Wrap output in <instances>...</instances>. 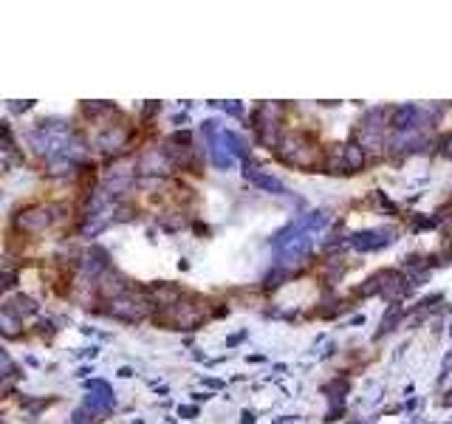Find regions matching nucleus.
<instances>
[{
	"label": "nucleus",
	"instance_id": "nucleus-1",
	"mask_svg": "<svg viewBox=\"0 0 452 424\" xmlns=\"http://www.w3.org/2000/svg\"><path fill=\"white\" fill-rule=\"evenodd\" d=\"M280 156L294 167H317L320 164V148L308 133H285L280 139Z\"/></svg>",
	"mask_w": 452,
	"mask_h": 424
},
{
	"label": "nucleus",
	"instance_id": "nucleus-2",
	"mask_svg": "<svg viewBox=\"0 0 452 424\" xmlns=\"http://www.w3.org/2000/svg\"><path fill=\"white\" fill-rule=\"evenodd\" d=\"M314 249V235L311 232H277L274 238V261L280 266L300 263Z\"/></svg>",
	"mask_w": 452,
	"mask_h": 424
},
{
	"label": "nucleus",
	"instance_id": "nucleus-3",
	"mask_svg": "<svg viewBox=\"0 0 452 424\" xmlns=\"http://www.w3.org/2000/svg\"><path fill=\"white\" fill-rule=\"evenodd\" d=\"M325 167H328V173H359L365 167V150L356 145V141H350V145H337L328 153Z\"/></svg>",
	"mask_w": 452,
	"mask_h": 424
},
{
	"label": "nucleus",
	"instance_id": "nucleus-4",
	"mask_svg": "<svg viewBox=\"0 0 452 424\" xmlns=\"http://www.w3.org/2000/svg\"><path fill=\"white\" fill-rule=\"evenodd\" d=\"M396 229L393 226H379V229H362V232H353L348 238V246L356 252H376V249H385L393 241Z\"/></svg>",
	"mask_w": 452,
	"mask_h": 424
},
{
	"label": "nucleus",
	"instance_id": "nucleus-5",
	"mask_svg": "<svg viewBox=\"0 0 452 424\" xmlns=\"http://www.w3.org/2000/svg\"><path fill=\"white\" fill-rule=\"evenodd\" d=\"M150 311V305H145V300H141L139 294H130V292H122L119 297H113V309L110 314L119 317V320H128V322H136L141 320Z\"/></svg>",
	"mask_w": 452,
	"mask_h": 424
},
{
	"label": "nucleus",
	"instance_id": "nucleus-6",
	"mask_svg": "<svg viewBox=\"0 0 452 424\" xmlns=\"http://www.w3.org/2000/svg\"><path fill=\"white\" fill-rule=\"evenodd\" d=\"M88 388H91V396L85 399V408L82 410H91L93 416H105L110 408H113V388L108 385V382H102V379H97V382H88Z\"/></svg>",
	"mask_w": 452,
	"mask_h": 424
},
{
	"label": "nucleus",
	"instance_id": "nucleus-7",
	"mask_svg": "<svg viewBox=\"0 0 452 424\" xmlns=\"http://www.w3.org/2000/svg\"><path fill=\"white\" fill-rule=\"evenodd\" d=\"M57 209V207H54ZM54 209L51 207H40V209H29V212H23V215L17 218V224L26 229V232H43L45 226H51L57 221L54 215Z\"/></svg>",
	"mask_w": 452,
	"mask_h": 424
},
{
	"label": "nucleus",
	"instance_id": "nucleus-8",
	"mask_svg": "<svg viewBox=\"0 0 452 424\" xmlns=\"http://www.w3.org/2000/svg\"><path fill=\"white\" fill-rule=\"evenodd\" d=\"M246 178H249L252 184H257L260 190H266V193H274V196H283V193H285V187H283L280 178H274V176H269V173H260V170H254V167L246 170Z\"/></svg>",
	"mask_w": 452,
	"mask_h": 424
},
{
	"label": "nucleus",
	"instance_id": "nucleus-9",
	"mask_svg": "<svg viewBox=\"0 0 452 424\" xmlns=\"http://www.w3.org/2000/svg\"><path fill=\"white\" fill-rule=\"evenodd\" d=\"M418 125V108L416 105H401L396 113H393V128L396 130H410Z\"/></svg>",
	"mask_w": 452,
	"mask_h": 424
},
{
	"label": "nucleus",
	"instance_id": "nucleus-10",
	"mask_svg": "<svg viewBox=\"0 0 452 424\" xmlns=\"http://www.w3.org/2000/svg\"><path fill=\"white\" fill-rule=\"evenodd\" d=\"M85 269H88V274H102L105 269H108V252L105 249H91L88 252V261H85Z\"/></svg>",
	"mask_w": 452,
	"mask_h": 424
},
{
	"label": "nucleus",
	"instance_id": "nucleus-11",
	"mask_svg": "<svg viewBox=\"0 0 452 424\" xmlns=\"http://www.w3.org/2000/svg\"><path fill=\"white\" fill-rule=\"evenodd\" d=\"M0 334H9V337H17L20 334V320L12 314V309L0 311Z\"/></svg>",
	"mask_w": 452,
	"mask_h": 424
},
{
	"label": "nucleus",
	"instance_id": "nucleus-12",
	"mask_svg": "<svg viewBox=\"0 0 452 424\" xmlns=\"http://www.w3.org/2000/svg\"><path fill=\"white\" fill-rule=\"evenodd\" d=\"M401 317V305L399 303H393L390 309H388V314H385V320H382V325H379V334L376 337H385L388 331H393V322Z\"/></svg>",
	"mask_w": 452,
	"mask_h": 424
},
{
	"label": "nucleus",
	"instance_id": "nucleus-13",
	"mask_svg": "<svg viewBox=\"0 0 452 424\" xmlns=\"http://www.w3.org/2000/svg\"><path fill=\"white\" fill-rule=\"evenodd\" d=\"M9 373H14V365H12V357H9V353L3 351V348H0V379H6V376Z\"/></svg>",
	"mask_w": 452,
	"mask_h": 424
},
{
	"label": "nucleus",
	"instance_id": "nucleus-14",
	"mask_svg": "<svg viewBox=\"0 0 452 424\" xmlns=\"http://www.w3.org/2000/svg\"><path fill=\"white\" fill-rule=\"evenodd\" d=\"M218 105H221L226 113H232V116H241V113H243V108H241V105H235V102H218Z\"/></svg>",
	"mask_w": 452,
	"mask_h": 424
},
{
	"label": "nucleus",
	"instance_id": "nucleus-15",
	"mask_svg": "<svg viewBox=\"0 0 452 424\" xmlns=\"http://www.w3.org/2000/svg\"><path fill=\"white\" fill-rule=\"evenodd\" d=\"M441 153H444L447 158H452V133L444 136V141H441Z\"/></svg>",
	"mask_w": 452,
	"mask_h": 424
},
{
	"label": "nucleus",
	"instance_id": "nucleus-16",
	"mask_svg": "<svg viewBox=\"0 0 452 424\" xmlns=\"http://www.w3.org/2000/svg\"><path fill=\"white\" fill-rule=\"evenodd\" d=\"M195 413H198V408H181V410H178V416H184V419H187V416H195Z\"/></svg>",
	"mask_w": 452,
	"mask_h": 424
},
{
	"label": "nucleus",
	"instance_id": "nucleus-17",
	"mask_svg": "<svg viewBox=\"0 0 452 424\" xmlns=\"http://www.w3.org/2000/svg\"><path fill=\"white\" fill-rule=\"evenodd\" d=\"M441 408H452V390H449V393L441 399Z\"/></svg>",
	"mask_w": 452,
	"mask_h": 424
},
{
	"label": "nucleus",
	"instance_id": "nucleus-18",
	"mask_svg": "<svg viewBox=\"0 0 452 424\" xmlns=\"http://www.w3.org/2000/svg\"><path fill=\"white\" fill-rule=\"evenodd\" d=\"M356 424H359V421H356Z\"/></svg>",
	"mask_w": 452,
	"mask_h": 424
}]
</instances>
